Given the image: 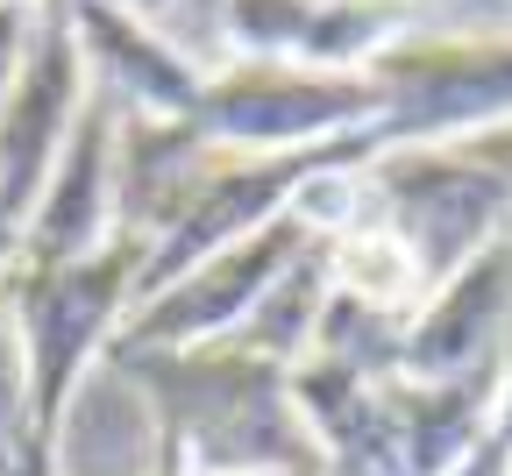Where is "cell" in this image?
Returning <instances> with one entry per match:
<instances>
[{
    "label": "cell",
    "mask_w": 512,
    "mask_h": 476,
    "mask_svg": "<svg viewBox=\"0 0 512 476\" xmlns=\"http://www.w3.org/2000/svg\"><path fill=\"white\" fill-rule=\"evenodd\" d=\"M107 363L150 398V476H320L285 391V363L228 334L192 349H107Z\"/></svg>",
    "instance_id": "cell-1"
},
{
    "label": "cell",
    "mask_w": 512,
    "mask_h": 476,
    "mask_svg": "<svg viewBox=\"0 0 512 476\" xmlns=\"http://www.w3.org/2000/svg\"><path fill=\"white\" fill-rule=\"evenodd\" d=\"M150 242L143 235H107L86 263H57V270H0L15 313V342H22V377H29V427L57 441L64 413L86 384V363L114 342V327L128 320L136 299V270Z\"/></svg>",
    "instance_id": "cell-2"
},
{
    "label": "cell",
    "mask_w": 512,
    "mask_h": 476,
    "mask_svg": "<svg viewBox=\"0 0 512 476\" xmlns=\"http://www.w3.org/2000/svg\"><path fill=\"white\" fill-rule=\"evenodd\" d=\"M377 121H384V86L370 72H306V64H271V57H235L207 72L200 100L185 114V128L214 157L320 150Z\"/></svg>",
    "instance_id": "cell-3"
},
{
    "label": "cell",
    "mask_w": 512,
    "mask_h": 476,
    "mask_svg": "<svg viewBox=\"0 0 512 476\" xmlns=\"http://www.w3.org/2000/svg\"><path fill=\"white\" fill-rule=\"evenodd\" d=\"M356 214L384 221L406 256L420 263V285L434 292L448 270H463L484 242L512 235V192L456 143H420V150H384L356 171Z\"/></svg>",
    "instance_id": "cell-4"
},
{
    "label": "cell",
    "mask_w": 512,
    "mask_h": 476,
    "mask_svg": "<svg viewBox=\"0 0 512 476\" xmlns=\"http://www.w3.org/2000/svg\"><path fill=\"white\" fill-rule=\"evenodd\" d=\"M370 79L384 86V121L370 128L384 150L463 143L512 121V36H406Z\"/></svg>",
    "instance_id": "cell-5"
},
{
    "label": "cell",
    "mask_w": 512,
    "mask_h": 476,
    "mask_svg": "<svg viewBox=\"0 0 512 476\" xmlns=\"http://www.w3.org/2000/svg\"><path fill=\"white\" fill-rule=\"evenodd\" d=\"M93 93V72H86V50H79V29H72V8L64 0H36V29H29V50H22V72L0 100V263H8L36 192L72 135L79 107Z\"/></svg>",
    "instance_id": "cell-6"
},
{
    "label": "cell",
    "mask_w": 512,
    "mask_h": 476,
    "mask_svg": "<svg viewBox=\"0 0 512 476\" xmlns=\"http://www.w3.org/2000/svg\"><path fill=\"white\" fill-rule=\"evenodd\" d=\"M214 22L242 57L306 64V72H370L406 43V0H214Z\"/></svg>",
    "instance_id": "cell-7"
},
{
    "label": "cell",
    "mask_w": 512,
    "mask_h": 476,
    "mask_svg": "<svg viewBox=\"0 0 512 476\" xmlns=\"http://www.w3.org/2000/svg\"><path fill=\"white\" fill-rule=\"evenodd\" d=\"M505 334H512V235L484 242L463 270H448L406 313L399 377L406 384H456V377L505 356Z\"/></svg>",
    "instance_id": "cell-8"
},
{
    "label": "cell",
    "mask_w": 512,
    "mask_h": 476,
    "mask_svg": "<svg viewBox=\"0 0 512 476\" xmlns=\"http://www.w3.org/2000/svg\"><path fill=\"white\" fill-rule=\"evenodd\" d=\"M114 235V100L86 93L72 135L36 192V207L8 249L0 270H57V263H86Z\"/></svg>",
    "instance_id": "cell-9"
},
{
    "label": "cell",
    "mask_w": 512,
    "mask_h": 476,
    "mask_svg": "<svg viewBox=\"0 0 512 476\" xmlns=\"http://www.w3.org/2000/svg\"><path fill=\"white\" fill-rule=\"evenodd\" d=\"M86 50V72L128 121H185L207 86V64H192L157 22H143L128 0H64Z\"/></svg>",
    "instance_id": "cell-10"
},
{
    "label": "cell",
    "mask_w": 512,
    "mask_h": 476,
    "mask_svg": "<svg viewBox=\"0 0 512 476\" xmlns=\"http://www.w3.org/2000/svg\"><path fill=\"white\" fill-rule=\"evenodd\" d=\"M320 270H328V292L335 299H356L370 313H399L406 320L427 299L420 263L406 256V242L384 221L356 214V207H349V221H335L328 235H320Z\"/></svg>",
    "instance_id": "cell-11"
},
{
    "label": "cell",
    "mask_w": 512,
    "mask_h": 476,
    "mask_svg": "<svg viewBox=\"0 0 512 476\" xmlns=\"http://www.w3.org/2000/svg\"><path fill=\"white\" fill-rule=\"evenodd\" d=\"M29 441H50V434H36V427H29L22 342H15V313H8V299H0V476H8V469L29 455Z\"/></svg>",
    "instance_id": "cell-12"
},
{
    "label": "cell",
    "mask_w": 512,
    "mask_h": 476,
    "mask_svg": "<svg viewBox=\"0 0 512 476\" xmlns=\"http://www.w3.org/2000/svg\"><path fill=\"white\" fill-rule=\"evenodd\" d=\"M29 29H36V0H0V100H8V86L22 72Z\"/></svg>",
    "instance_id": "cell-13"
},
{
    "label": "cell",
    "mask_w": 512,
    "mask_h": 476,
    "mask_svg": "<svg viewBox=\"0 0 512 476\" xmlns=\"http://www.w3.org/2000/svg\"><path fill=\"white\" fill-rule=\"evenodd\" d=\"M8 476H57V441H29V455Z\"/></svg>",
    "instance_id": "cell-14"
}]
</instances>
